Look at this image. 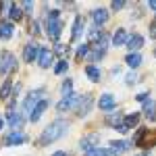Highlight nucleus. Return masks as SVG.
Listing matches in <instances>:
<instances>
[{"label":"nucleus","mask_w":156,"mask_h":156,"mask_svg":"<svg viewBox=\"0 0 156 156\" xmlns=\"http://www.w3.org/2000/svg\"><path fill=\"white\" fill-rule=\"evenodd\" d=\"M67 129H69V123H67V121H62V119L54 121V123H50L48 127L42 131L37 144L40 146H48V144H52V142H56L58 137H62V135L67 133Z\"/></svg>","instance_id":"obj_1"},{"label":"nucleus","mask_w":156,"mask_h":156,"mask_svg":"<svg viewBox=\"0 0 156 156\" xmlns=\"http://www.w3.org/2000/svg\"><path fill=\"white\" fill-rule=\"evenodd\" d=\"M60 29H62V23L58 19V11H50L48 12V37L50 40H58Z\"/></svg>","instance_id":"obj_2"},{"label":"nucleus","mask_w":156,"mask_h":156,"mask_svg":"<svg viewBox=\"0 0 156 156\" xmlns=\"http://www.w3.org/2000/svg\"><path fill=\"white\" fill-rule=\"evenodd\" d=\"M17 67V60L12 52H2L0 54V75H6L9 71H12Z\"/></svg>","instance_id":"obj_3"},{"label":"nucleus","mask_w":156,"mask_h":156,"mask_svg":"<svg viewBox=\"0 0 156 156\" xmlns=\"http://www.w3.org/2000/svg\"><path fill=\"white\" fill-rule=\"evenodd\" d=\"M42 94H44V87H37L36 92H31V94L27 96V100H25V104H23V112H27V115H31V110H34V106H36L37 102L42 100Z\"/></svg>","instance_id":"obj_4"},{"label":"nucleus","mask_w":156,"mask_h":156,"mask_svg":"<svg viewBox=\"0 0 156 156\" xmlns=\"http://www.w3.org/2000/svg\"><path fill=\"white\" fill-rule=\"evenodd\" d=\"M40 56V46L37 44H27L25 46V50H23V58H25V62H34V60Z\"/></svg>","instance_id":"obj_5"},{"label":"nucleus","mask_w":156,"mask_h":156,"mask_svg":"<svg viewBox=\"0 0 156 156\" xmlns=\"http://www.w3.org/2000/svg\"><path fill=\"white\" fill-rule=\"evenodd\" d=\"M25 140H27V135H25V133H21L19 129H15L11 135H6L4 144H6V146H17V144H23Z\"/></svg>","instance_id":"obj_6"},{"label":"nucleus","mask_w":156,"mask_h":156,"mask_svg":"<svg viewBox=\"0 0 156 156\" xmlns=\"http://www.w3.org/2000/svg\"><path fill=\"white\" fill-rule=\"evenodd\" d=\"M46 108H48V100H40L36 106H34L31 115H29V119L34 121V123H36V121H40V117L44 115V110H46Z\"/></svg>","instance_id":"obj_7"},{"label":"nucleus","mask_w":156,"mask_h":156,"mask_svg":"<svg viewBox=\"0 0 156 156\" xmlns=\"http://www.w3.org/2000/svg\"><path fill=\"white\" fill-rule=\"evenodd\" d=\"M98 106H100V110H112V108L117 106V102H115V96H110V94H104V96H100V100H98Z\"/></svg>","instance_id":"obj_8"},{"label":"nucleus","mask_w":156,"mask_h":156,"mask_svg":"<svg viewBox=\"0 0 156 156\" xmlns=\"http://www.w3.org/2000/svg\"><path fill=\"white\" fill-rule=\"evenodd\" d=\"M77 100H79V96H73V94H71V96H67V98H62L58 104H56V110H58V112H65V110H69L71 106H75Z\"/></svg>","instance_id":"obj_9"},{"label":"nucleus","mask_w":156,"mask_h":156,"mask_svg":"<svg viewBox=\"0 0 156 156\" xmlns=\"http://www.w3.org/2000/svg\"><path fill=\"white\" fill-rule=\"evenodd\" d=\"M98 140H100V135H98V133L85 135L83 140H81V150H83V152H90V150H94V144H98Z\"/></svg>","instance_id":"obj_10"},{"label":"nucleus","mask_w":156,"mask_h":156,"mask_svg":"<svg viewBox=\"0 0 156 156\" xmlns=\"http://www.w3.org/2000/svg\"><path fill=\"white\" fill-rule=\"evenodd\" d=\"M37 60H40V67H42V69H48L50 65H52V52H50L48 48H40Z\"/></svg>","instance_id":"obj_11"},{"label":"nucleus","mask_w":156,"mask_h":156,"mask_svg":"<svg viewBox=\"0 0 156 156\" xmlns=\"http://www.w3.org/2000/svg\"><path fill=\"white\" fill-rule=\"evenodd\" d=\"M142 46H144V37L140 36V34H133V36L127 37V48L131 50V52L133 50H140Z\"/></svg>","instance_id":"obj_12"},{"label":"nucleus","mask_w":156,"mask_h":156,"mask_svg":"<svg viewBox=\"0 0 156 156\" xmlns=\"http://www.w3.org/2000/svg\"><path fill=\"white\" fill-rule=\"evenodd\" d=\"M92 104H94L92 96H83V98H81V102H79V108H77V115H79V117L87 115V112H90V108H92Z\"/></svg>","instance_id":"obj_13"},{"label":"nucleus","mask_w":156,"mask_h":156,"mask_svg":"<svg viewBox=\"0 0 156 156\" xmlns=\"http://www.w3.org/2000/svg\"><path fill=\"white\" fill-rule=\"evenodd\" d=\"M92 19H94L96 25H104L108 21V11H104V9H96V11L92 12Z\"/></svg>","instance_id":"obj_14"},{"label":"nucleus","mask_w":156,"mask_h":156,"mask_svg":"<svg viewBox=\"0 0 156 156\" xmlns=\"http://www.w3.org/2000/svg\"><path fill=\"white\" fill-rule=\"evenodd\" d=\"M144 112H146V119L148 121H156V104L152 100H146L144 102Z\"/></svg>","instance_id":"obj_15"},{"label":"nucleus","mask_w":156,"mask_h":156,"mask_svg":"<svg viewBox=\"0 0 156 156\" xmlns=\"http://www.w3.org/2000/svg\"><path fill=\"white\" fill-rule=\"evenodd\" d=\"M12 23H9V21H2L0 23V40H9V37H12Z\"/></svg>","instance_id":"obj_16"},{"label":"nucleus","mask_w":156,"mask_h":156,"mask_svg":"<svg viewBox=\"0 0 156 156\" xmlns=\"http://www.w3.org/2000/svg\"><path fill=\"white\" fill-rule=\"evenodd\" d=\"M112 44H115V46L127 44V31H125V29H117V34L112 36Z\"/></svg>","instance_id":"obj_17"},{"label":"nucleus","mask_w":156,"mask_h":156,"mask_svg":"<svg viewBox=\"0 0 156 156\" xmlns=\"http://www.w3.org/2000/svg\"><path fill=\"white\" fill-rule=\"evenodd\" d=\"M83 31V17H75V23H73V40H79Z\"/></svg>","instance_id":"obj_18"},{"label":"nucleus","mask_w":156,"mask_h":156,"mask_svg":"<svg viewBox=\"0 0 156 156\" xmlns=\"http://www.w3.org/2000/svg\"><path fill=\"white\" fill-rule=\"evenodd\" d=\"M106 123H108V125H112V127H121V123H123V115H121V112H110V115H106Z\"/></svg>","instance_id":"obj_19"},{"label":"nucleus","mask_w":156,"mask_h":156,"mask_svg":"<svg viewBox=\"0 0 156 156\" xmlns=\"http://www.w3.org/2000/svg\"><path fill=\"white\" fill-rule=\"evenodd\" d=\"M131 69H135V67H140L142 65V56L137 54V52H131V54H127V60H125Z\"/></svg>","instance_id":"obj_20"},{"label":"nucleus","mask_w":156,"mask_h":156,"mask_svg":"<svg viewBox=\"0 0 156 156\" xmlns=\"http://www.w3.org/2000/svg\"><path fill=\"white\" fill-rule=\"evenodd\" d=\"M110 150H112L115 154L119 156L121 152H125V150H129V142H112V144H110Z\"/></svg>","instance_id":"obj_21"},{"label":"nucleus","mask_w":156,"mask_h":156,"mask_svg":"<svg viewBox=\"0 0 156 156\" xmlns=\"http://www.w3.org/2000/svg\"><path fill=\"white\" fill-rule=\"evenodd\" d=\"M85 73H87V77H90L92 81H100V69H98L96 65H90V67H85Z\"/></svg>","instance_id":"obj_22"},{"label":"nucleus","mask_w":156,"mask_h":156,"mask_svg":"<svg viewBox=\"0 0 156 156\" xmlns=\"http://www.w3.org/2000/svg\"><path fill=\"white\" fill-rule=\"evenodd\" d=\"M9 17H11L12 21H19V19L23 17V11H21V4H11V12H9Z\"/></svg>","instance_id":"obj_23"},{"label":"nucleus","mask_w":156,"mask_h":156,"mask_svg":"<svg viewBox=\"0 0 156 156\" xmlns=\"http://www.w3.org/2000/svg\"><path fill=\"white\" fill-rule=\"evenodd\" d=\"M11 90H12V81H11V79H6V81L2 83V87H0V98L6 100V98L11 96Z\"/></svg>","instance_id":"obj_24"},{"label":"nucleus","mask_w":156,"mask_h":156,"mask_svg":"<svg viewBox=\"0 0 156 156\" xmlns=\"http://www.w3.org/2000/svg\"><path fill=\"white\" fill-rule=\"evenodd\" d=\"M9 121H11L12 129H19L21 123H23V117H21V115H15V112H9Z\"/></svg>","instance_id":"obj_25"},{"label":"nucleus","mask_w":156,"mask_h":156,"mask_svg":"<svg viewBox=\"0 0 156 156\" xmlns=\"http://www.w3.org/2000/svg\"><path fill=\"white\" fill-rule=\"evenodd\" d=\"M71 90H73V81H71V79H67V81L62 83V96H65V98L71 96Z\"/></svg>","instance_id":"obj_26"},{"label":"nucleus","mask_w":156,"mask_h":156,"mask_svg":"<svg viewBox=\"0 0 156 156\" xmlns=\"http://www.w3.org/2000/svg\"><path fill=\"white\" fill-rule=\"evenodd\" d=\"M87 52H90V46H87V44L79 46V50H77V60H81V58L85 56V54H87Z\"/></svg>","instance_id":"obj_27"},{"label":"nucleus","mask_w":156,"mask_h":156,"mask_svg":"<svg viewBox=\"0 0 156 156\" xmlns=\"http://www.w3.org/2000/svg\"><path fill=\"white\" fill-rule=\"evenodd\" d=\"M65 71H67V60L62 58V60L58 62V65H56V69H54V73H58V75H60V73H65Z\"/></svg>","instance_id":"obj_28"},{"label":"nucleus","mask_w":156,"mask_h":156,"mask_svg":"<svg viewBox=\"0 0 156 156\" xmlns=\"http://www.w3.org/2000/svg\"><path fill=\"white\" fill-rule=\"evenodd\" d=\"M85 156H104V150H100V148H94V150L85 152Z\"/></svg>","instance_id":"obj_29"},{"label":"nucleus","mask_w":156,"mask_h":156,"mask_svg":"<svg viewBox=\"0 0 156 156\" xmlns=\"http://www.w3.org/2000/svg\"><path fill=\"white\" fill-rule=\"evenodd\" d=\"M54 52L60 54V56H65V54H67V46H65V44H56V50H54Z\"/></svg>","instance_id":"obj_30"},{"label":"nucleus","mask_w":156,"mask_h":156,"mask_svg":"<svg viewBox=\"0 0 156 156\" xmlns=\"http://www.w3.org/2000/svg\"><path fill=\"white\" fill-rule=\"evenodd\" d=\"M110 6H112V11H121V9L125 6V2H112Z\"/></svg>","instance_id":"obj_31"},{"label":"nucleus","mask_w":156,"mask_h":156,"mask_svg":"<svg viewBox=\"0 0 156 156\" xmlns=\"http://www.w3.org/2000/svg\"><path fill=\"white\" fill-rule=\"evenodd\" d=\"M37 31H40V25L34 21V23H31V34H37Z\"/></svg>","instance_id":"obj_32"},{"label":"nucleus","mask_w":156,"mask_h":156,"mask_svg":"<svg viewBox=\"0 0 156 156\" xmlns=\"http://www.w3.org/2000/svg\"><path fill=\"white\" fill-rule=\"evenodd\" d=\"M135 98H137L140 102H146V100H148V94H140V96H135Z\"/></svg>","instance_id":"obj_33"},{"label":"nucleus","mask_w":156,"mask_h":156,"mask_svg":"<svg viewBox=\"0 0 156 156\" xmlns=\"http://www.w3.org/2000/svg\"><path fill=\"white\" fill-rule=\"evenodd\" d=\"M135 79H137L135 75H129V77H127V83H135Z\"/></svg>","instance_id":"obj_34"},{"label":"nucleus","mask_w":156,"mask_h":156,"mask_svg":"<svg viewBox=\"0 0 156 156\" xmlns=\"http://www.w3.org/2000/svg\"><path fill=\"white\" fill-rule=\"evenodd\" d=\"M21 6H23V9H27V11H29V9H31V6H34V4H31V2H23V4H21Z\"/></svg>","instance_id":"obj_35"},{"label":"nucleus","mask_w":156,"mask_h":156,"mask_svg":"<svg viewBox=\"0 0 156 156\" xmlns=\"http://www.w3.org/2000/svg\"><path fill=\"white\" fill-rule=\"evenodd\" d=\"M150 9H154V11H156V0H152V2H150Z\"/></svg>","instance_id":"obj_36"},{"label":"nucleus","mask_w":156,"mask_h":156,"mask_svg":"<svg viewBox=\"0 0 156 156\" xmlns=\"http://www.w3.org/2000/svg\"><path fill=\"white\" fill-rule=\"evenodd\" d=\"M52 156H67L65 152H56V154H52Z\"/></svg>","instance_id":"obj_37"},{"label":"nucleus","mask_w":156,"mask_h":156,"mask_svg":"<svg viewBox=\"0 0 156 156\" xmlns=\"http://www.w3.org/2000/svg\"><path fill=\"white\" fill-rule=\"evenodd\" d=\"M2 127H4V121H2V119H0V129H2Z\"/></svg>","instance_id":"obj_38"},{"label":"nucleus","mask_w":156,"mask_h":156,"mask_svg":"<svg viewBox=\"0 0 156 156\" xmlns=\"http://www.w3.org/2000/svg\"><path fill=\"white\" fill-rule=\"evenodd\" d=\"M0 9H2V2H0Z\"/></svg>","instance_id":"obj_39"},{"label":"nucleus","mask_w":156,"mask_h":156,"mask_svg":"<svg viewBox=\"0 0 156 156\" xmlns=\"http://www.w3.org/2000/svg\"><path fill=\"white\" fill-rule=\"evenodd\" d=\"M142 156H146V154H142Z\"/></svg>","instance_id":"obj_40"}]
</instances>
